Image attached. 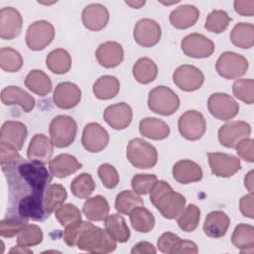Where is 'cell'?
I'll list each match as a JSON object with an SVG mask.
<instances>
[{
	"mask_svg": "<svg viewBox=\"0 0 254 254\" xmlns=\"http://www.w3.org/2000/svg\"><path fill=\"white\" fill-rule=\"evenodd\" d=\"M173 81L180 89L191 92L202 86L204 75L199 68L190 64H183L174 71Z\"/></svg>",
	"mask_w": 254,
	"mask_h": 254,
	"instance_id": "4fadbf2b",
	"label": "cell"
},
{
	"mask_svg": "<svg viewBox=\"0 0 254 254\" xmlns=\"http://www.w3.org/2000/svg\"><path fill=\"white\" fill-rule=\"evenodd\" d=\"M158 179L153 174H137L133 177L131 186L138 194H148L156 185Z\"/></svg>",
	"mask_w": 254,
	"mask_h": 254,
	"instance_id": "f907efd6",
	"label": "cell"
},
{
	"mask_svg": "<svg viewBox=\"0 0 254 254\" xmlns=\"http://www.w3.org/2000/svg\"><path fill=\"white\" fill-rule=\"evenodd\" d=\"M125 3L129 6H131L132 8L135 9H140L142 6L145 5L146 1H125Z\"/></svg>",
	"mask_w": 254,
	"mask_h": 254,
	"instance_id": "be15d7a7",
	"label": "cell"
},
{
	"mask_svg": "<svg viewBox=\"0 0 254 254\" xmlns=\"http://www.w3.org/2000/svg\"><path fill=\"white\" fill-rule=\"evenodd\" d=\"M23 19L18 10L13 7H4L0 11V37L12 40L22 31Z\"/></svg>",
	"mask_w": 254,
	"mask_h": 254,
	"instance_id": "d6986e66",
	"label": "cell"
},
{
	"mask_svg": "<svg viewBox=\"0 0 254 254\" xmlns=\"http://www.w3.org/2000/svg\"><path fill=\"white\" fill-rule=\"evenodd\" d=\"M3 172L10 186V198L17 199L32 192H45L51 185L52 176L44 163L39 161L25 162L24 160L10 166H3ZM23 196V197H24Z\"/></svg>",
	"mask_w": 254,
	"mask_h": 254,
	"instance_id": "6da1fadb",
	"label": "cell"
},
{
	"mask_svg": "<svg viewBox=\"0 0 254 254\" xmlns=\"http://www.w3.org/2000/svg\"><path fill=\"white\" fill-rule=\"evenodd\" d=\"M75 245L80 250L105 254L115 250L116 241L106 230L93 225L91 222L82 221Z\"/></svg>",
	"mask_w": 254,
	"mask_h": 254,
	"instance_id": "3957f363",
	"label": "cell"
},
{
	"mask_svg": "<svg viewBox=\"0 0 254 254\" xmlns=\"http://www.w3.org/2000/svg\"><path fill=\"white\" fill-rule=\"evenodd\" d=\"M45 192H32L17 202L18 215L33 220H45L50 216L44 206Z\"/></svg>",
	"mask_w": 254,
	"mask_h": 254,
	"instance_id": "7c38bea8",
	"label": "cell"
},
{
	"mask_svg": "<svg viewBox=\"0 0 254 254\" xmlns=\"http://www.w3.org/2000/svg\"><path fill=\"white\" fill-rule=\"evenodd\" d=\"M157 252L155 246L147 241L137 243L131 250L132 254H155Z\"/></svg>",
	"mask_w": 254,
	"mask_h": 254,
	"instance_id": "91938a15",
	"label": "cell"
},
{
	"mask_svg": "<svg viewBox=\"0 0 254 254\" xmlns=\"http://www.w3.org/2000/svg\"><path fill=\"white\" fill-rule=\"evenodd\" d=\"M148 106L151 111L157 114L169 116L178 110L180 99L171 88L159 85L149 92Z\"/></svg>",
	"mask_w": 254,
	"mask_h": 254,
	"instance_id": "8992f818",
	"label": "cell"
},
{
	"mask_svg": "<svg viewBox=\"0 0 254 254\" xmlns=\"http://www.w3.org/2000/svg\"><path fill=\"white\" fill-rule=\"evenodd\" d=\"M200 219V209L195 204H189L178 216L179 227L186 232H192L196 229Z\"/></svg>",
	"mask_w": 254,
	"mask_h": 254,
	"instance_id": "ee69618b",
	"label": "cell"
},
{
	"mask_svg": "<svg viewBox=\"0 0 254 254\" xmlns=\"http://www.w3.org/2000/svg\"><path fill=\"white\" fill-rule=\"evenodd\" d=\"M181 238L175 233L165 232L159 237L157 241V246L161 252L167 253V254H173Z\"/></svg>",
	"mask_w": 254,
	"mask_h": 254,
	"instance_id": "db71d44e",
	"label": "cell"
},
{
	"mask_svg": "<svg viewBox=\"0 0 254 254\" xmlns=\"http://www.w3.org/2000/svg\"><path fill=\"white\" fill-rule=\"evenodd\" d=\"M108 142V133L100 124L90 122L84 126L81 143L86 151L90 153H98L107 146Z\"/></svg>",
	"mask_w": 254,
	"mask_h": 254,
	"instance_id": "2e32d148",
	"label": "cell"
},
{
	"mask_svg": "<svg viewBox=\"0 0 254 254\" xmlns=\"http://www.w3.org/2000/svg\"><path fill=\"white\" fill-rule=\"evenodd\" d=\"M98 176L107 189L115 188L119 183V175L116 169L110 164H101L97 170Z\"/></svg>",
	"mask_w": 254,
	"mask_h": 254,
	"instance_id": "816d5d0a",
	"label": "cell"
},
{
	"mask_svg": "<svg viewBox=\"0 0 254 254\" xmlns=\"http://www.w3.org/2000/svg\"><path fill=\"white\" fill-rule=\"evenodd\" d=\"M253 193H249L243 195L239 200V209L243 216L248 218L254 217V210H253Z\"/></svg>",
	"mask_w": 254,
	"mask_h": 254,
	"instance_id": "6f0895ef",
	"label": "cell"
},
{
	"mask_svg": "<svg viewBox=\"0 0 254 254\" xmlns=\"http://www.w3.org/2000/svg\"><path fill=\"white\" fill-rule=\"evenodd\" d=\"M207 107L213 117L224 121L232 119L239 111V105L234 98L222 92L211 94L207 100Z\"/></svg>",
	"mask_w": 254,
	"mask_h": 254,
	"instance_id": "8fae6325",
	"label": "cell"
},
{
	"mask_svg": "<svg viewBox=\"0 0 254 254\" xmlns=\"http://www.w3.org/2000/svg\"><path fill=\"white\" fill-rule=\"evenodd\" d=\"M72 60L69 53L62 48L51 51L46 58L47 67L56 74H64L71 68Z\"/></svg>",
	"mask_w": 254,
	"mask_h": 254,
	"instance_id": "4dcf8cb0",
	"label": "cell"
},
{
	"mask_svg": "<svg viewBox=\"0 0 254 254\" xmlns=\"http://www.w3.org/2000/svg\"><path fill=\"white\" fill-rule=\"evenodd\" d=\"M80 99L81 90L72 82H61L54 90V103L62 109H70L75 107L79 103Z\"/></svg>",
	"mask_w": 254,
	"mask_h": 254,
	"instance_id": "ffe728a7",
	"label": "cell"
},
{
	"mask_svg": "<svg viewBox=\"0 0 254 254\" xmlns=\"http://www.w3.org/2000/svg\"><path fill=\"white\" fill-rule=\"evenodd\" d=\"M232 244L241 253H252L254 247V227L250 224H237L231 235Z\"/></svg>",
	"mask_w": 254,
	"mask_h": 254,
	"instance_id": "1f68e13d",
	"label": "cell"
},
{
	"mask_svg": "<svg viewBox=\"0 0 254 254\" xmlns=\"http://www.w3.org/2000/svg\"><path fill=\"white\" fill-rule=\"evenodd\" d=\"M217 73L225 79H236L244 75L248 69V61L240 54L223 52L216 61Z\"/></svg>",
	"mask_w": 254,
	"mask_h": 254,
	"instance_id": "52a82bcc",
	"label": "cell"
},
{
	"mask_svg": "<svg viewBox=\"0 0 254 254\" xmlns=\"http://www.w3.org/2000/svg\"><path fill=\"white\" fill-rule=\"evenodd\" d=\"M230 224L228 215L221 210L209 212L203 223L204 233L211 238H220L225 235Z\"/></svg>",
	"mask_w": 254,
	"mask_h": 254,
	"instance_id": "f1b7e54d",
	"label": "cell"
},
{
	"mask_svg": "<svg viewBox=\"0 0 254 254\" xmlns=\"http://www.w3.org/2000/svg\"><path fill=\"white\" fill-rule=\"evenodd\" d=\"M26 87L33 93L46 96L52 91V81L50 77L42 70H31L25 79Z\"/></svg>",
	"mask_w": 254,
	"mask_h": 254,
	"instance_id": "d590c367",
	"label": "cell"
},
{
	"mask_svg": "<svg viewBox=\"0 0 254 254\" xmlns=\"http://www.w3.org/2000/svg\"><path fill=\"white\" fill-rule=\"evenodd\" d=\"M23 161L18 150L0 142V162L1 166H10Z\"/></svg>",
	"mask_w": 254,
	"mask_h": 254,
	"instance_id": "f5cc1de1",
	"label": "cell"
},
{
	"mask_svg": "<svg viewBox=\"0 0 254 254\" xmlns=\"http://www.w3.org/2000/svg\"><path fill=\"white\" fill-rule=\"evenodd\" d=\"M132 71L135 79L142 84L151 83L158 75L157 64L153 60L147 57L140 58L135 63Z\"/></svg>",
	"mask_w": 254,
	"mask_h": 254,
	"instance_id": "8d00e7d4",
	"label": "cell"
},
{
	"mask_svg": "<svg viewBox=\"0 0 254 254\" xmlns=\"http://www.w3.org/2000/svg\"><path fill=\"white\" fill-rule=\"evenodd\" d=\"M251 133L250 125L242 120L230 121L223 124L218 130V141L226 148H235L237 143Z\"/></svg>",
	"mask_w": 254,
	"mask_h": 254,
	"instance_id": "5bb4252c",
	"label": "cell"
},
{
	"mask_svg": "<svg viewBox=\"0 0 254 254\" xmlns=\"http://www.w3.org/2000/svg\"><path fill=\"white\" fill-rule=\"evenodd\" d=\"M126 157L138 169L153 168L158 161L156 148L142 138L132 139L126 148Z\"/></svg>",
	"mask_w": 254,
	"mask_h": 254,
	"instance_id": "5b68a950",
	"label": "cell"
},
{
	"mask_svg": "<svg viewBox=\"0 0 254 254\" xmlns=\"http://www.w3.org/2000/svg\"><path fill=\"white\" fill-rule=\"evenodd\" d=\"M67 198V192L64 186L60 184H51L45 191L44 206L48 213L59 208Z\"/></svg>",
	"mask_w": 254,
	"mask_h": 254,
	"instance_id": "ab89813d",
	"label": "cell"
},
{
	"mask_svg": "<svg viewBox=\"0 0 254 254\" xmlns=\"http://www.w3.org/2000/svg\"><path fill=\"white\" fill-rule=\"evenodd\" d=\"M120 88L119 80L112 75L100 76L92 86L93 94L100 100H107L115 97Z\"/></svg>",
	"mask_w": 254,
	"mask_h": 254,
	"instance_id": "836d02e7",
	"label": "cell"
},
{
	"mask_svg": "<svg viewBox=\"0 0 254 254\" xmlns=\"http://www.w3.org/2000/svg\"><path fill=\"white\" fill-rule=\"evenodd\" d=\"M43 240V232L36 224H28L18 236L17 244L23 247H31L38 245Z\"/></svg>",
	"mask_w": 254,
	"mask_h": 254,
	"instance_id": "681fc988",
	"label": "cell"
},
{
	"mask_svg": "<svg viewBox=\"0 0 254 254\" xmlns=\"http://www.w3.org/2000/svg\"><path fill=\"white\" fill-rule=\"evenodd\" d=\"M234 10L237 14L244 17H252L254 15L253 0H236L233 3Z\"/></svg>",
	"mask_w": 254,
	"mask_h": 254,
	"instance_id": "9f6ffc18",
	"label": "cell"
},
{
	"mask_svg": "<svg viewBox=\"0 0 254 254\" xmlns=\"http://www.w3.org/2000/svg\"><path fill=\"white\" fill-rule=\"evenodd\" d=\"M104 226L107 233L117 242L123 243L130 238V229L125 219L119 214H111L104 220Z\"/></svg>",
	"mask_w": 254,
	"mask_h": 254,
	"instance_id": "e575fe53",
	"label": "cell"
},
{
	"mask_svg": "<svg viewBox=\"0 0 254 254\" xmlns=\"http://www.w3.org/2000/svg\"><path fill=\"white\" fill-rule=\"evenodd\" d=\"M54 152V144L44 134H36L31 139L27 150V156L30 161H39L42 163L50 162Z\"/></svg>",
	"mask_w": 254,
	"mask_h": 254,
	"instance_id": "cb8c5ba5",
	"label": "cell"
},
{
	"mask_svg": "<svg viewBox=\"0 0 254 254\" xmlns=\"http://www.w3.org/2000/svg\"><path fill=\"white\" fill-rule=\"evenodd\" d=\"M95 189L93 178L88 173H82L73 179L70 185L71 192L74 196L84 199L88 198Z\"/></svg>",
	"mask_w": 254,
	"mask_h": 254,
	"instance_id": "7bdbcfd3",
	"label": "cell"
},
{
	"mask_svg": "<svg viewBox=\"0 0 254 254\" xmlns=\"http://www.w3.org/2000/svg\"><path fill=\"white\" fill-rule=\"evenodd\" d=\"M27 135L28 131L24 123L15 120H8L2 125L0 142L19 151L23 148Z\"/></svg>",
	"mask_w": 254,
	"mask_h": 254,
	"instance_id": "44dd1931",
	"label": "cell"
},
{
	"mask_svg": "<svg viewBox=\"0 0 254 254\" xmlns=\"http://www.w3.org/2000/svg\"><path fill=\"white\" fill-rule=\"evenodd\" d=\"M0 66L4 71L17 72L23 66V58L21 54L10 47H4L0 50Z\"/></svg>",
	"mask_w": 254,
	"mask_h": 254,
	"instance_id": "b9f144b4",
	"label": "cell"
},
{
	"mask_svg": "<svg viewBox=\"0 0 254 254\" xmlns=\"http://www.w3.org/2000/svg\"><path fill=\"white\" fill-rule=\"evenodd\" d=\"M27 248H28V247H23V246L18 245V246H16V247L12 248V249L10 250V253H14V252H16V253H33L32 250L27 249Z\"/></svg>",
	"mask_w": 254,
	"mask_h": 254,
	"instance_id": "6125c7cd",
	"label": "cell"
},
{
	"mask_svg": "<svg viewBox=\"0 0 254 254\" xmlns=\"http://www.w3.org/2000/svg\"><path fill=\"white\" fill-rule=\"evenodd\" d=\"M98 64L105 68H113L119 65L124 59L122 46L113 41L102 43L95 52Z\"/></svg>",
	"mask_w": 254,
	"mask_h": 254,
	"instance_id": "7402d4cb",
	"label": "cell"
},
{
	"mask_svg": "<svg viewBox=\"0 0 254 254\" xmlns=\"http://www.w3.org/2000/svg\"><path fill=\"white\" fill-rule=\"evenodd\" d=\"M49 133L55 147L65 148L73 143L77 133V124L68 115H57L50 122Z\"/></svg>",
	"mask_w": 254,
	"mask_h": 254,
	"instance_id": "277c9868",
	"label": "cell"
},
{
	"mask_svg": "<svg viewBox=\"0 0 254 254\" xmlns=\"http://www.w3.org/2000/svg\"><path fill=\"white\" fill-rule=\"evenodd\" d=\"M208 164L211 172L216 177L229 178L240 170V160L225 153L212 152L207 154Z\"/></svg>",
	"mask_w": 254,
	"mask_h": 254,
	"instance_id": "9a60e30c",
	"label": "cell"
},
{
	"mask_svg": "<svg viewBox=\"0 0 254 254\" xmlns=\"http://www.w3.org/2000/svg\"><path fill=\"white\" fill-rule=\"evenodd\" d=\"M178 129L182 137L190 141L199 140L206 131L204 116L196 110L184 112L178 120Z\"/></svg>",
	"mask_w": 254,
	"mask_h": 254,
	"instance_id": "ba28073f",
	"label": "cell"
},
{
	"mask_svg": "<svg viewBox=\"0 0 254 254\" xmlns=\"http://www.w3.org/2000/svg\"><path fill=\"white\" fill-rule=\"evenodd\" d=\"M1 101L4 105H20L25 112H30L35 106L34 97L19 86H6L1 91Z\"/></svg>",
	"mask_w": 254,
	"mask_h": 254,
	"instance_id": "484cf974",
	"label": "cell"
},
{
	"mask_svg": "<svg viewBox=\"0 0 254 254\" xmlns=\"http://www.w3.org/2000/svg\"><path fill=\"white\" fill-rule=\"evenodd\" d=\"M129 215L132 227L138 232L148 233L155 225V217L153 213L143 205L134 208Z\"/></svg>",
	"mask_w": 254,
	"mask_h": 254,
	"instance_id": "f35d334b",
	"label": "cell"
},
{
	"mask_svg": "<svg viewBox=\"0 0 254 254\" xmlns=\"http://www.w3.org/2000/svg\"><path fill=\"white\" fill-rule=\"evenodd\" d=\"M139 131L141 135L151 140H164L170 135L169 125L156 117L143 118L139 124Z\"/></svg>",
	"mask_w": 254,
	"mask_h": 254,
	"instance_id": "f546056e",
	"label": "cell"
},
{
	"mask_svg": "<svg viewBox=\"0 0 254 254\" xmlns=\"http://www.w3.org/2000/svg\"><path fill=\"white\" fill-rule=\"evenodd\" d=\"M82 211L86 218L91 221H103L108 216L109 204L103 196L95 195L86 199Z\"/></svg>",
	"mask_w": 254,
	"mask_h": 254,
	"instance_id": "d6a6232c",
	"label": "cell"
},
{
	"mask_svg": "<svg viewBox=\"0 0 254 254\" xmlns=\"http://www.w3.org/2000/svg\"><path fill=\"white\" fill-rule=\"evenodd\" d=\"M150 200L167 219L177 218L186 205V198L181 193L174 191L172 187L163 180L157 181L152 189Z\"/></svg>",
	"mask_w": 254,
	"mask_h": 254,
	"instance_id": "7a4b0ae2",
	"label": "cell"
},
{
	"mask_svg": "<svg viewBox=\"0 0 254 254\" xmlns=\"http://www.w3.org/2000/svg\"><path fill=\"white\" fill-rule=\"evenodd\" d=\"M230 21L231 18L227 15L225 11L213 10L208 14L204 24V28L208 32L220 34L227 29Z\"/></svg>",
	"mask_w": 254,
	"mask_h": 254,
	"instance_id": "f6af8a7d",
	"label": "cell"
},
{
	"mask_svg": "<svg viewBox=\"0 0 254 254\" xmlns=\"http://www.w3.org/2000/svg\"><path fill=\"white\" fill-rule=\"evenodd\" d=\"M232 91L236 98L246 104L254 102V81L251 78L238 79L232 85Z\"/></svg>",
	"mask_w": 254,
	"mask_h": 254,
	"instance_id": "c3c4849f",
	"label": "cell"
},
{
	"mask_svg": "<svg viewBox=\"0 0 254 254\" xmlns=\"http://www.w3.org/2000/svg\"><path fill=\"white\" fill-rule=\"evenodd\" d=\"M162 30L160 25L152 19H141L134 28V39L142 47L149 48L160 42Z\"/></svg>",
	"mask_w": 254,
	"mask_h": 254,
	"instance_id": "e0dca14e",
	"label": "cell"
},
{
	"mask_svg": "<svg viewBox=\"0 0 254 254\" xmlns=\"http://www.w3.org/2000/svg\"><path fill=\"white\" fill-rule=\"evenodd\" d=\"M133 110L125 102H119L109 105L103 112L105 122L114 130H123L132 122Z\"/></svg>",
	"mask_w": 254,
	"mask_h": 254,
	"instance_id": "ac0fdd59",
	"label": "cell"
},
{
	"mask_svg": "<svg viewBox=\"0 0 254 254\" xmlns=\"http://www.w3.org/2000/svg\"><path fill=\"white\" fill-rule=\"evenodd\" d=\"M235 150L237 155L246 162L253 163L254 162V154H253V140L250 138H245L240 140L235 146Z\"/></svg>",
	"mask_w": 254,
	"mask_h": 254,
	"instance_id": "11a10c76",
	"label": "cell"
},
{
	"mask_svg": "<svg viewBox=\"0 0 254 254\" xmlns=\"http://www.w3.org/2000/svg\"><path fill=\"white\" fill-rule=\"evenodd\" d=\"M253 174L254 171L251 170L250 172H248L244 178V186L245 188L249 190V193H253Z\"/></svg>",
	"mask_w": 254,
	"mask_h": 254,
	"instance_id": "94428289",
	"label": "cell"
},
{
	"mask_svg": "<svg viewBox=\"0 0 254 254\" xmlns=\"http://www.w3.org/2000/svg\"><path fill=\"white\" fill-rule=\"evenodd\" d=\"M82 164L70 154H60L49 162V170L51 174L57 178L63 179L77 172Z\"/></svg>",
	"mask_w": 254,
	"mask_h": 254,
	"instance_id": "4316f807",
	"label": "cell"
},
{
	"mask_svg": "<svg viewBox=\"0 0 254 254\" xmlns=\"http://www.w3.org/2000/svg\"><path fill=\"white\" fill-rule=\"evenodd\" d=\"M198 252V248L196 244L193 241L190 240H180L177 247L175 248L173 254H179V253H190L195 254Z\"/></svg>",
	"mask_w": 254,
	"mask_h": 254,
	"instance_id": "680465c9",
	"label": "cell"
},
{
	"mask_svg": "<svg viewBox=\"0 0 254 254\" xmlns=\"http://www.w3.org/2000/svg\"><path fill=\"white\" fill-rule=\"evenodd\" d=\"M232 44L241 49H249L254 44V26L250 23L236 24L230 33Z\"/></svg>",
	"mask_w": 254,
	"mask_h": 254,
	"instance_id": "74e56055",
	"label": "cell"
},
{
	"mask_svg": "<svg viewBox=\"0 0 254 254\" xmlns=\"http://www.w3.org/2000/svg\"><path fill=\"white\" fill-rule=\"evenodd\" d=\"M28 225V219L21 216H12L1 220L0 234L2 237H13L19 234Z\"/></svg>",
	"mask_w": 254,
	"mask_h": 254,
	"instance_id": "7dc6e473",
	"label": "cell"
},
{
	"mask_svg": "<svg viewBox=\"0 0 254 254\" xmlns=\"http://www.w3.org/2000/svg\"><path fill=\"white\" fill-rule=\"evenodd\" d=\"M55 216L60 224L64 228L81 221L80 210L72 203L61 205L55 210Z\"/></svg>",
	"mask_w": 254,
	"mask_h": 254,
	"instance_id": "bcb514c9",
	"label": "cell"
},
{
	"mask_svg": "<svg viewBox=\"0 0 254 254\" xmlns=\"http://www.w3.org/2000/svg\"><path fill=\"white\" fill-rule=\"evenodd\" d=\"M199 18V10L193 5H181L170 14L169 20L176 29H188L192 27Z\"/></svg>",
	"mask_w": 254,
	"mask_h": 254,
	"instance_id": "83f0119b",
	"label": "cell"
},
{
	"mask_svg": "<svg viewBox=\"0 0 254 254\" xmlns=\"http://www.w3.org/2000/svg\"><path fill=\"white\" fill-rule=\"evenodd\" d=\"M55 37L54 26L45 20L32 23L26 33V44L32 51H41L49 46Z\"/></svg>",
	"mask_w": 254,
	"mask_h": 254,
	"instance_id": "9c48e42d",
	"label": "cell"
},
{
	"mask_svg": "<svg viewBox=\"0 0 254 254\" xmlns=\"http://www.w3.org/2000/svg\"><path fill=\"white\" fill-rule=\"evenodd\" d=\"M144 205L141 196L134 190H125L117 194L115 199V209L120 214H130V212L138 207Z\"/></svg>",
	"mask_w": 254,
	"mask_h": 254,
	"instance_id": "60d3db41",
	"label": "cell"
},
{
	"mask_svg": "<svg viewBox=\"0 0 254 254\" xmlns=\"http://www.w3.org/2000/svg\"><path fill=\"white\" fill-rule=\"evenodd\" d=\"M81 19L86 29L97 32L106 27L109 21V13L105 6L93 3L83 9Z\"/></svg>",
	"mask_w": 254,
	"mask_h": 254,
	"instance_id": "603a6c76",
	"label": "cell"
},
{
	"mask_svg": "<svg viewBox=\"0 0 254 254\" xmlns=\"http://www.w3.org/2000/svg\"><path fill=\"white\" fill-rule=\"evenodd\" d=\"M172 174L174 179L181 184H190L200 181L203 176L200 166L190 160H181L175 163Z\"/></svg>",
	"mask_w": 254,
	"mask_h": 254,
	"instance_id": "d4e9b609",
	"label": "cell"
},
{
	"mask_svg": "<svg viewBox=\"0 0 254 254\" xmlns=\"http://www.w3.org/2000/svg\"><path fill=\"white\" fill-rule=\"evenodd\" d=\"M181 48L186 56L195 59L208 58L215 49L214 43L210 39L198 33H191L184 37Z\"/></svg>",
	"mask_w": 254,
	"mask_h": 254,
	"instance_id": "30bf717a",
	"label": "cell"
}]
</instances>
